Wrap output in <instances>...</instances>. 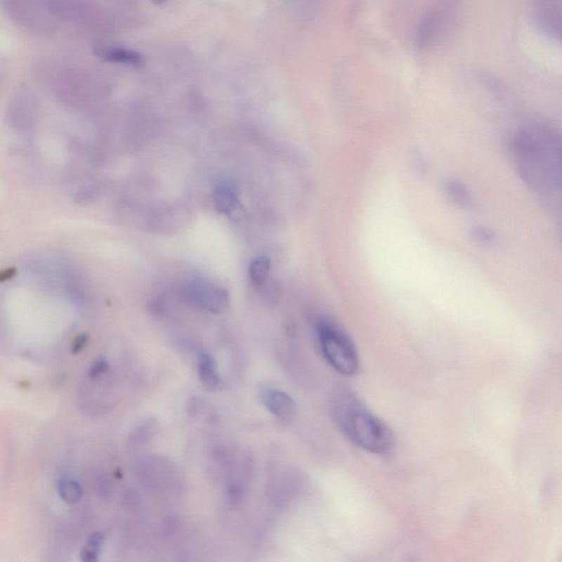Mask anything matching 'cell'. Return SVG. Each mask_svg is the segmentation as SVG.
<instances>
[{
  "label": "cell",
  "instance_id": "1",
  "mask_svg": "<svg viewBox=\"0 0 562 562\" xmlns=\"http://www.w3.org/2000/svg\"><path fill=\"white\" fill-rule=\"evenodd\" d=\"M515 165L521 178L547 204H555L561 192V148L555 131L532 123L515 136Z\"/></svg>",
  "mask_w": 562,
  "mask_h": 562
},
{
  "label": "cell",
  "instance_id": "2",
  "mask_svg": "<svg viewBox=\"0 0 562 562\" xmlns=\"http://www.w3.org/2000/svg\"><path fill=\"white\" fill-rule=\"evenodd\" d=\"M334 424L349 442L374 455H388L396 446L389 426L351 392H341L331 404Z\"/></svg>",
  "mask_w": 562,
  "mask_h": 562
},
{
  "label": "cell",
  "instance_id": "3",
  "mask_svg": "<svg viewBox=\"0 0 562 562\" xmlns=\"http://www.w3.org/2000/svg\"><path fill=\"white\" fill-rule=\"evenodd\" d=\"M316 337L324 359L343 376L358 372L359 356L354 341L339 325L327 320L316 323Z\"/></svg>",
  "mask_w": 562,
  "mask_h": 562
},
{
  "label": "cell",
  "instance_id": "4",
  "mask_svg": "<svg viewBox=\"0 0 562 562\" xmlns=\"http://www.w3.org/2000/svg\"><path fill=\"white\" fill-rule=\"evenodd\" d=\"M186 298L191 306L211 313H222L230 302L226 289L208 281H195L189 285Z\"/></svg>",
  "mask_w": 562,
  "mask_h": 562
},
{
  "label": "cell",
  "instance_id": "5",
  "mask_svg": "<svg viewBox=\"0 0 562 562\" xmlns=\"http://www.w3.org/2000/svg\"><path fill=\"white\" fill-rule=\"evenodd\" d=\"M535 19L544 33L560 39L561 0H534Z\"/></svg>",
  "mask_w": 562,
  "mask_h": 562
},
{
  "label": "cell",
  "instance_id": "6",
  "mask_svg": "<svg viewBox=\"0 0 562 562\" xmlns=\"http://www.w3.org/2000/svg\"><path fill=\"white\" fill-rule=\"evenodd\" d=\"M259 400L267 411L280 421H290L296 415V402L287 392L268 386L261 390Z\"/></svg>",
  "mask_w": 562,
  "mask_h": 562
},
{
  "label": "cell",
  "instance_id": "7",
  "mask_svg": "<svg viewBox=\"0 0 562 562\" xmlns=\"http://www.w3.org/2000/svg\"><path fill=\"white\" fill-rule=\"evenodd\" d=\"M96 54L101 60L111 62V63L123 64V65L142 67L145 64V60L140 53L129 48H119V46H100L96 48Z\"/></svg>",
  "mask_w": 562,
  "mask_h": 562
},
{
  "label": "cell",
  "instance_id": "8",
  "mask_svg": "<svg viewBox=\"0 0 562 562\" xmlns=\"http://www.w3.org/2000/svg\"><path fill=\"white\" fill-rule=\"evenodd\" d=\"M198 376L207 389L216 390L221 384L216 359L209 353H201L198 358Z\"/></svg>",
  "mask_w": 562,
  "mask_h": 562
},
{
  "label": "cell",
  "instance_id": "9",
  "mask_svg": "<svg viewBox=\"0 0 562 562\" xmlns=\"http://www.w3.org/2000/svg\"><path fill=\"white\" fill-rule=\"evenodd\" d=\"M239 202L235 189L228 183H220L214 190V206L220 214H228Z\"/></svg>",
  "mask_w": 562,
  "mask_h": 562
},
{
  "label": "cell",
  "instance_id": "10",
  "mask_svg": "<svg viewBox=\"0 0 562 562\" xmlns=\"http://www.w3.org/2000/svg\"><path fill=\"white\" fill-rule=\"evenodd\" d=\"M447 197L455 206L459 208H468L471 206V195L467 187L458 181H447L445 185Z\"/></svg>",
  "mask_w": 562,
  "mask_h": 562
},
{
  "label": "cell",
  "instance_id": "11",
  "mask_svg": "<svg viewBox=\"0 0 562 562\" xmlns=\"http://www.w3.org/2000/svg\"><path fill=\"white\" fill-rule=\"evenodd\" d=\"M270 270V261L267 257H259L251 261L249 265V277L257 286H261L268 277Z\"/></svg>",
  "mask_w": 562,
  "mask_h": 562
},
{
  "label": "cell",
  "instance_id": "12",
  "mask_svg": "<svg viewBox=\"0 0 562 562\" xmlns=\"http://www.w3.org/2000/svg\"><path fill=\"white\" fill-rule=\"evenodd\" d=\"M472 240L479 245L485 247H495L499 243V237L497 232L487 226H474L471 230Z\"/></svg>",
  "mask_w": 562,
  "mask_h": 562
},
{
  "label": "cell",
  "instance_id": "13",
  "mask_svg": "<svg viewBox=\"0 0 562 562\" xmlns=\"http://www.w3.org/2000/svg\"><path fill=\"white\" fill-rule=\"evenodd\" d=\"M58 491H60V497L70 504L77 503L83 495L81 485L74 480L65 479L60 481Z\"/></svg>",
  "mask_w": 562,
  "mask_h": 562
},
{
  "label": "cell",
  "instance_id": "14",
  "mask_svg": "<svg viewBox=\"0 0 562 562\" xmlns=\"http://www.w3.org/2000/svg\"><path fill=\"white\" fill-rule=\"evenodd\" d=\"M108 362H107L105 359H98V360L95 362V364L91 367V370H89V377H91V379L99 378V377L103 376V374H105V372H108Z\"/></svg>",
  "mask_w": 562,
  "mask_h": 562
},
{
  "label": "cell",
  "instance_id": "15",
  "mask_svg": "<svg viewBox=\"0 0 562 562\" xmlns=\"http://www.w3.org/2000/svg\"><path fill=\"white\" fill-rule=\"evenodd\" d=\"M103 542V535L101 532H95V534L91 535V537L88 540V547L99 550Z\"/></svg>",
  "mask_w": 562,
  "mask_h": 562
},
{
  "label": "cell",
  "instance_id": "16",
  "mask_svg": "<svg viewBox=\"0 0 562 562\" xmlns=\"http://www.w3.org/2000/svg\"><path fill=\"white\" fill-rule=\"evenodd\" d=\"M17 273L18 270L15 267H8V268L0 271V284H3V282H6V281L11 280V279L15 278Z\"/></svg>",
  "mask_w": 562,
  "mask_h": 562
},
{
  "label": "cell",
  "instance_id": "17",
  "mask_svg": "<svg viewBox=\"0 0 562 562\" xmlns=\"http://www.w3.org/2000/svg\"><path fill=\"white\" fill-rule=\"evenodd\" d=\"M97 556H98V550L88 547V546L81 551V559L84 561H95L97 560Z\"/></svg>",
  "mask_w": 562,
  "mask_h": 562
},
{
  "label": "cell",
  "instance_id": "18",
  "mask_svg": "<svg viewBox=\"0 0 562 562\" xmlns=\"http://www.w3.org/2000/svg\"><path fill=\"white\" fill-rule=\"evenodd\" d=\"M88 336L86 334H83V335H79V336L76 337L75 341H74L73 344V353L74 354H77L81 349L85 347L86 343H87Z\"/></svg>",
  "mask_w": 562,
  "mask_h": 562
},
{
  "label": "cell",
  "instance_id": "19",
  "mask_svg": "<svg viewBox=\"0 0 562 562\" xmlns=\"http://www.w3.org/2000/svg\"><path fill=\"white\" fill-rule=\"evenodd\" d=\"M155 1H161L162 3V1H166V0H155Z\"/></svg>",
  "mask_w": 562,
  "mask_h": 562
}]
</instances>
